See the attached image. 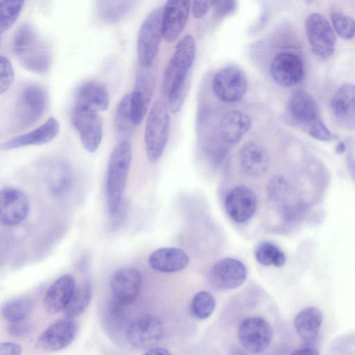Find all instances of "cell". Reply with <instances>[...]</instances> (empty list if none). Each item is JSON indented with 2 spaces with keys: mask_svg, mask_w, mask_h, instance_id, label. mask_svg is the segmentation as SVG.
Here are the masks:
<instances>
[{
  "mask_svg": "<svg viewBox=\"0 0 355 355\" xmlns=\"http://www.w3.org/2000/svg\"><path fill=\"white\" fill-rule=\"evenodd\" d=\"M196 44L187 35L176 45L164 73L162 87L171 112H178L184 103L187 92V76L193 62Z\"/></svg>",
  "mask_w": 355,
  "mask_h": 355,
  "instance_id": "1",
  "label": "cell"
},
{
  "mask_svg": "<svg viewBox=\"0 0 355 355\" xmlns=\"http://www.w3.org/2000/svg\"><path fill=\"white\" fill-rule=\"evenodd\" d=\"M12 50L21 65L36 74H45L52 62L49 46L37 30L29 24H21L12 40Z\"/></svg>",
  "mask_w": 355,
  "mask_h": 355,
  "instance_id": "2",
  "label": "cell"
},
{
  "mask_svg": "<svg viewBox=\"0 0 355 355\" xmlns=\"http://www.w3.org/2000/svg\"><path fill=\"white\" fill-rule=\"evenodd\" d=\"M132 156V146L128 141L119 142L109 157L106 173V201L110 215L119 211L125 189Z\"/></svg>",
  "mask_w": 355,
  "mask_h": 355,
  "instance_id": "3",
  "label": "cell"
},
{
  "mask_svg": "<svg viewBox=\"0 0 355 355\" xmlns=\"http://www.w3.org/2000/svg\"><path fill=\"white\" fill-rule=\"evenodd\" d=\"M49 103L46 90L38 84H28L19 92L12 112V123L24 130L35 124L44 115Z\"/></svg>",
  "mask_w": 355,
  "mask_h": 355,
  "instance_id": "4",
  "label": "cell"
},
{
  "mask_svg": "<svg viewBox=\"0 0 355 355\" xmlns=\"http://www.w3.org/2000/svg\"><path fill=\"white\" fill-rule=\"evenodd\" d=\"M170 131V117L164 103L157 101L151 107L147 117L144 143L149 161L157 162L162 155Z\"/></svg>",
  "mask_w": 355,
  "mask_h": 355,
  "instance_id": "5",
  "label": "cell"
},
{
  "mask_svg": "<svg viewBox=\"0 0 355 355\" xmlns=\"http://www.w3.org/2000/svg\"><path fill=\"white\" fill-rule=\"evenodd\" d=\"M162 8L153 10L144 19L139 28L137 51L141 67L150 68L158 52L163 38Z\"/></svg>",
  "mask_w": 355,
  "mask_h": 355,
  "instance_id": "6",
  "label": "cell"
},
{
  "mask_svg": "<svg viewBox=\"0 0 355 355\" xmlns=\"http://www.w3.org/2000/svg\"><path fill=\"white\" fill-rule=\"evenodd\" d=\"M304 28L313 53L322 59L331 57L335 51L336 36L327 19L320 13H311L305 19Z\"/></svg>",
  "mask_w": 355,
  "mask_h": 355,
  "instance_id": "7",
  "label": "cell"
},
{
  "mask_svg": "<svg viewBox=\"0 0 355 355\" xmlns=\"http://www.w3.org/2000/svg\"><path fill=\"white\" fill-rule=\"evenodd\" d=\"M248 80L244 71L236 66L222 68L214 76L213 91L216 97L227 103L239 101L244 96Z\"/></svg>",
  "mask_w": 355,
  "mask_h": 355,
  "instance_id": "8",
  "label": "cell"
},
{
  "mask_svg": "<svg viewBox=\"0 0 355 355\" xmlns=\"http://www.w3.org/2000/svg\"><path fill=\"white\" fill-rule=\"evenodd\" d=\"M238 338L241 345L252 353H260L270 344L272 329L263 318L250 317L240 324Z\"/></svg>",
  "mask_w": 355,
  "mask_h": 355,
  "instance_id": "9",
  "label": "cell"
},
{
  "mask_svg": "<svg viewBox=\"0 0 355 355\" xmlns=\"http://www.w3.org/2000/svg\"><path fill=\"white\" fill-rule=\"evenodd\" d=\"M125 335L132 347L147 350L162 340L164 327L159 318L151 315L144 316L131 323Z\"/></svg>",
  "mask_w": 355,
  "mask_h": 355,
  "instance_id": "10",
  "label": "cell"
},
{
  "mask_svg": "<svg viewBox=\"0 0 355 355\" xmlns=\"http://www.w3.org/2000/svg\"><path fill=\"white\" fill-rule=\"evenodd\" d=\"M72 122L83 148L89 153H94L103 138V123L97 112L74 107Z\"/></svg>",
  "mask_w": 355,
  "mask_h": 355,
  "instance_id": "11",
  "label": "cell"
},
{
  "mask_svg": "<svg viewBox=\"0 0 355 355\" xmlns=\"http://www.w3.org/2000/svg\"><path fill=\"white\" fill-rule=\"evenodd\" d=\"M30 202L27 196L14 187H6L0 192V218L5 226L21 223L28 216Z\"/></svg>",
  "mask_w": 355,
  "mask_h": 355,
  "instance_id": "12",
  "label": "cell"
},
{
  "mask_svg": "<svg viewBox=\"0 0 355 355\" xmlns=\"http://www.w3.org/2000/svg\"><path fill=\"white\" fill-rule=\"evenodd\" d=\"M78 331V324L66 317L55 321L43 331L37 339V345L45 352L61 350L74 340Z\"/></svg>",
  "mask_w": 355,
  "mask_h": 355,
  "instance_id": "13",
  "label": "cell"
},
{
  "mask_svg": "<svg viewBox=\"0 0 355 355\" xmlns=\"http://www.w3.org/2000/svg\"><path fill=\"white\" fill-rule=\"evenodd\" d=\"M270 71L273 80L277 85L291 87L302 80L304 68L299 55L291 52H282L273 58Z\"/></svg>",
  "mask_w": 355,
  "mask_h": 355,
  "instance_id": "14",
  "label": "cell"
},
{
  "mask_svg": "<svg viewBox=\"0 0 355 355\" xmlns=\"http://www.w3.org/2000/svg\"><path fill=\"white\" fill-rule=\"evenodd\" d=\"M210 282L220 290L234 289L241 286L247 278V268L241 261L234 258H225L212 267Z\"/></svg>",
  "mask_w": 355,
  "mask_h": 355,
  "instance_id": "15",
  "label": "cell"
},
{
  "mask_svg": "<svg viewBox=\"0 0 355 355\" xmlns=\"http://www.w3.org/2000/svg\"><path fill=\"white\" fill-rule=\"evenodd\" d=\"M191 0H166L162 11L163 38L174 42L182 32L189 16Z\"/></svg>",
  "mask_w": 355,
  "mask_h": 355,
  "instance_id": "16",
  "label": "cell"
},
{
  "mask_svg": "<svg viewBox=\"0 0 355 355\" xmlns=\"http://www.w3.org/2000/svg\"><path fill=\"white\" fill-rule=\"evenodd\" d=\"M225 207L229 216L236 223L249 220L257 209V197L249 187L239 185L227 194Z\"/></svg>",
  "mask_w": 355,
  "mask_h": 355,
  "instance_id": "17",
  "label": "cell"
},
{
  "mask_svg": "<svg viewBox=\"0 0 355 355\" xmlns=\"http://www.w3.org/2000/svg\"><path fill=\"white\" fill-rule=\"evenodd\" d=\"M141 285V273L132 267L118 269L110 280V288L113 297L125 306L136 299Z\"/></svg>",
  "mask_w": 355,
  "mask_h": 355,
  "instance_id": "18",
  "label": "cell"
},
{
  "mask_svg": "<svg viewBox=\"0 0 355 355\" xmlns=\"http://www.w3.org/2000/svg\"><path fill=\"white\" fill-rule=\"evenodd\" d=\"M60 132V123L54 117H50L34 130L10 138L1 144V149L10 150L20 148L40 146L53 141Z\"/></svg>",
  "mask_w": 355,
  "mask_h": 355,
  "instance_id": "19",
  "label": "cell"
},
{
  "mask_svg": "<svg viewBox=\"0 0 355 355\" xmlns=\"http://www.w3.org/2000/svg\"><path fill=\"white\" fill-rule=\"evenodd\" d=\"M76 288L74 277L64 274L59 277L48 288L43 299V306L49 313L64 311Z\"/></svg>",
  "mask_w": 355,
  "mask_h": 355,
  "instance_id": "20",
  "label": "cell"
},
{
  "mask_svg": "<svg viewBox=\"0 0 355 355\" xmlns=\"http://www.w3.org/2000/svg\"><path fill=\"white\" fill-rule=\"evenodd\" d=\"M107 88L100 83L87 81L78 89L75 96V108L99 112L106 110L110 104Z\"/></svg>",
  "mask_w": 355,
  "mask_h": 355,
  "instance_id": "21",
  "label": "cell"
},
{
  "mask_svg": "<svg viewBox=\"0 0 355 355\" xmlns=\"http://www.w3.org/2000/svg\"><path fill=\"white\" fill-rule=\"evenodd\" d=\"M239 159L243 171L251 178L263 175L269 166L267 150L260 144L253 141L243 145L239 150Z\"/></svg>",
  "mask_w": 355,
  "mask_h": 355,
  "instance_id": "22",
  "label": "cell"
},
{
  "mask_svg": "<svg viewBox=\"0 0 355 355\" xmlns=\"http://www.w3.org/2000/svg\"><path fill=\"white\" fill-rule=\"evenodd\" d=\"M44 174L46 187L55 196L64 195L72 186L73 175L71 167L63 159L49 161L45 165Z\"/></svg>",
  "mask_w": 355,
  "mask_h": 355,
  "instance_id": "23",
  "label": "cell"
},
{
  "mask_svg": "<svg viewBox=\"0 0 355 355\" xmlns=\"http://www.w3.org/2000/svg\"><path fill=\"white\" fill-rule=\"evenodd\" d=\"M288 109L292 119L304 128L320 118L317 101L310 94L302 90H297L292 94Z\"/></svg>",
  "mask_w": 355,
  "mask_h": 355,
  "instance_id": "24",
  "label": "cell"
},
{
  "mask_svg": "<svg viewBox=\"0 0 355 355\" xmlns=\"http://www.w3.org/2000/svg\"><path fill=\"white\" fill-rule=\"evenodd\" d=\"M148 264L160 272H176L184 270L189 264L188 255L177 248H162L153 252L148 257Z\"/></svg>",
  "mask_w": 355,
  "mask_h": 355,
  "instance_id": "25",
  "label": "cell"
},
{
  "mask_svg": "<svg viewBox=\"0 0 355 355\" xmlns=\"http://www.w3.org/2000/svg\"><path fill=\"white\" fill-rule=\"evenodd\" d=\"M252 126L250 117L244 112H227L220 120L219 132L222 140L228 144L238 143Z\"/></svg>",
  "mask_w": 355,
  "mask_h": 355,
  "instance_id": "26",
  "label": "cell"
},
{
  "mask_svg": "<svg viewBox=\"0 0 355 355\" xmlns=\"http://www.w3.org/2000/svg\"><path fill=\"white\" fill-rule=\"evenodd\" d=\"M322 319L323 315L320 309L315 306L306 307L295 316V331L304 340L311 341L318 336Z\"/></svg>",
  "mask_w": 355,
  "mask_h": 355,
  "instance_id": "27",
  "label": "cell"
},
{
  "mask_svg": "<svg viewBox=\"0 0 355 355\" xmlns=\"http://www.w3.org/2000/svg\"><path fill=\"white\" fill-rule=\"evenodd\" d=\"M331 108L339 117H347L355 113V85L344 84L335 92Z\"/></svg>",
  "mask_w": 355,
  "mask_h": 355,
  "instance_id": "28",
  "label": "cell"
},
{
  "mask_svg": "<svg viewBox=\"0 0 355 355\" xmlns=\"http://www.w3.org/2000/svg\"><path fill=\"white\" fill-rule=\"evenodd\" d=\"M92 297V286L89 281H85L77 286L64 309V315L73 318L83 313L89 306Z\"/></svg>",
  "mask_w": 355,
  "mask_h": 355,
  "instance_id": "29",
  "label": "cell"
},
{
  "mask_svg": "<svg viewBox=\"0 0 355 355\" xmlns=\"http://www.w3.org/2000/svg\"><path fill=\"white\" fill-rule=\"evenodd\" d=\"M254 256L259 263L264 266L282 267L286 262L284 252L275 243L264 241L254 249Z\"/></svg>",
  "mask_w": 355,
  "mask_h": 355,
  "instance_id": "30",
  "label": "cell"
},
{
  "mask_svg": "<svg viewBox=\"0 0 355 355\" xmlns=\"http://www.w3.org/2000/svg\"><path fill=\"white\" fill-rule=\"evenodd\" d=\"M33 308V302L25 296L16 297L6 301L1 309L4 319L10 322L25 320Z\"/></svg>",
  "mask_w": 355,
  "mask_h": 355,
  "instance_id": "31",
  "label": "cell"
},
{
  "mask_svg": "<svg viewBox=\"0 0 355 355\" xmlns=\"http://www.w3.org/2000/svg\"><path fill=\"white\" fill-rule=\"evenodd\" d=\"M132 2V0H98V12L105 20L116 21L129 10Z\"/></svg>",
  "mask_w": 355,
  "mask_h": 355,
  "instance_id": "32",
  "label": "cell"
},
{
  "mask_svg": "<svg viewBox=\"0 0 355 355\" xmlns=\"http://www.w3.org/2000/svg\"><path fill=\"white\" fill-rule=\"evenodd\" d=\"M25 0H1L0 30L3 33L11 28L19 17Z\"/></svg>",
  "mask_w": 355,
  "mask_h": 355,
  "instance_id": "33",
  "label": "cell"
},
{
  "mask_svg": "<svg viewBox=\"0 0 355 355\" xmlns=\"http://www.w3.org/2000/svg\"><path fill=\"white\" fill-rule=\"evenodd\" d=\"M216 302L209 293L202 291L197 293L192 298L190 311L192 315L198 320L209 318L214 311Z\"/></svg>",
  "mask_w": 355,
  "mask_h": 355,
  "instance_id": "34",
  "label": "cell"
},
{
  "mask_svg": "<svg viewBox=\"0 0 355 355\" xmlns=\"http://www.w3.org/2000/svg\"><path fill=\"white\" fill-rule=\"evenodd\" d=\"M331 26L335 33L341 38L351 40L355 37V20L349 15L340 12H332Z\"/></svg>",
  "mask_w": 355,
  "mask_h": 355,
  "instance_id": "35",
  "label": "cell"
},
{
  "mask_svg": "<svg viewBox=\"0 0 355 355\" xmlns=\"http://www.w3.org/2000/svg\"><path fill=\"white\" fill-rule=\"evenodd\" d=\"M115 124L117 129L122 132H129L134 127L131 119L130 93L125 95L118 104Z\"/></svg>",
  "mask_w": 355,
  "mask_h": 355,
  "instance_id": "36",
  "label": "cell"
},
{
  "mask_svg": "<svg viewBox=\"0 0 355 355\" xmlns=\"http://www.w3.org/2000/svg\"><path fill=\"white\" fill-rule=\"evenodd\" d=\"M15 78L12 65L5 56L0 57V94L6 93L12 85Z\"/></svg>",
  "mask_w": 355,
  "mask_h": 355,
  "instance_id": "37",
  "label": "cell"
},
{
  "mask_svg": "<svg viewBox=\"0 0 355 355\" xmlns=\"http://www.w3.org/2000/svg\"><path fill=\"white\" fill-rule=\"evenodd\" d=\"M305 130L311 137L320 141H329L333 138L331 132L320 118L307 125Z\"/></svg>",
  "mask_w": 355,
  "mask_h": 355,
  "instance_id": "38",
  "label": "cell"
},
{
  "mask_svg": "<svg viewBox=\"0 0 355 355\" xmlns=\"http://www.w3.org/2000/svg\"><path fill=\"white\" fill-rule=\"evenodd\" d=\"M218 0H193L192 14L194 18L203 17L209 10L215 6Z\"/></svg>",
  "mask_w": 355,
  "mask_h": 355,
  "instance_id": "39",
  "label": "cell"
},
{
  "mask_svg": "<svg viewBox=\"0 0 355 355\" xmlns=\"http://www.w3.org/2000/svg\"><path fill=\"white\" fill-rule=\"evenodd\" d=\"M236 6V0H218L214 6V15L219 19L223 18L234 12Z\"/></svg>",
  "mask_w": 355,
  "mask_h": 355,
  "instance_id": "40",
  "label": "cell"
},
{
  "mask_svg": "<svg viewBox=\"0 0 355 355\" xmlns=\"http://www.w3.org/2000/svg\"><path fill=\"white\" fill-rule=\"evenodd\" d=\"M286 181L281 176H275L269 182L268 193L272 198H277L286 191Z\"/></svg>",
  "mask_w": 355,
  "mask_h": 355,
  "instance_id": "41",
  "label": "cell"
},
{
  "mask_svg": "<svg viewBox=\"0 0 355 355\" xmlns=\"http://www.w3.org/2000/svg\"><path fill=\"white\" fill-rule=\"evenodd\" d=\"M31 329V325L23 320L10 322V324L8 327V332L12 336L20 337L29 333Z\"/></svg>",
  "mask_w": 355,
  "mask_h": 355,
  "instance_id": "42",
  "label": "cell"
},
{
  "mask_svg": "<svg viewBox=\"0 0 355 355\" xmlns=\"http://www.w3.org/2000/svg\"><path fill=\"white\" fill-rule=\"evenodd\" d=\"M21 352V346L15 343L4 342L0 344L1 355H19Z\"/></svg>",
  "mask_w": 355,
  "mask_h": 355,
  "instance_id": "43",
  "label": "cell"
},
{
  "mask_svg": "<svg viewBox=\"0 0 355 355\" xmlns=\"http://www.w3.org/2000/svg\"><path fill=\"white\" fill-rule=\"evenodd\" d=\"M145 354L150 355H167L170 354L171 353L166 348L154 346L147 349Z\"/></svg>",
  "mask_w": 355,
  "mask_h": 355,
  "instance_id": "44",
  "label": "cell"
},
{
  "mask_svg": "<svg viewBox=\"0 0 355 355\" xmlns=\"http://www.w3.org/2000/svg\"><path fill=\"white\" fill-rule=\"evenodd\" d=\"M294 354H307V355H315L318 354L319 352L317 349L313 348L312 347L305 346L300 349H296L293 352Z\"/></svg>",
  "mask_w": 355,
  "mask_h": 355,
  "instance_id": "45",
  "label": "cell"
},
{
  "mask_svg": "<svg viewBox=\"0 0 355 355\" xmlns=\"http://www.w3.org/2000/svg\"><path fill=\"white\" fill-rule=\"evenodd\" d=\"M345 150V145L343 142H340L336 147V151L338 153H343Z\"/></svg>",
  "mask_w": 355,
  "mask_h": 355,
  "instance_id": "46",
  "label": "cell"
},
{
  "mask_svg": "<svg viewBox=\"0 0 355 355\" xmlns=\"http://www.w3.org/2000/svg\"><path fill=\"white\" fill-rule=\"evenodd\" d=\"M303 1H304L305 3H306L307 4H311V3H313L315 0H302Z\"/></svg>",
  "mask_w": 355,
  "mask_h": 355,
  "instance_id": "47",
  "label": "cell"
}]
</instances>
